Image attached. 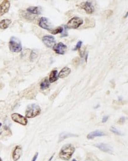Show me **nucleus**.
Here are the masks:
<instances>
[{
	"instance_id": "nucleus-1",
	"label": "nucleus",
	"mask_w": 128,
	"mask_h": 161,
	"mask_svg": "<svg viewBox=\"0 0 128 161\" xmlns=\"http://www.w3.org/2000/svg\"><path fill=\"white\" fill-rule=\"evenodd\" d=\"M75 148L72 144H67L62 147L59 152V156L63 161H69L71 159L75 152Z\"/></svg>"
},
{
	"instance_id": "nucleus-2",
	"label": "nucleus",
	"mask_w": 128,
	"mask_h": 161,
	"mask_svg": "<svg viewBox=\"0 0 128 161\" xmlns=\"http://www.w3.org/2000/svg\"><path fill=\"white\" fill-rule=\"evenodd\" d=\"M40 107L36 104H29L26 110V118H34L41 113Z\"/></svg>"
},
{
	"instance_id": "nucleus-3",
	"label": "nucleus",
	"mask_w": 128,
	"mask_h": 161,
	"mask_svg": "<svg viewBox=\"0 0 128 161\" xmlns=\"http://www.w3.org/2000/svg\"><path fill=\"white\" fill-rule=\"evenodd\" d=\"M9 48L11 52H21L23 47L20 40L16 37H11L9 42Z\"/></svg>"
},
{
	"instance_id": "nucleus-4",
	"label": "nucleus",
	"mask_w": 128,
	"mask_h": 161,
	"mask_svg": "<svg viewBox=\"0 0 128 161\" xmlns=\"http://www.w3.org/2000/svg\"><path fill=\"white\" fill-rule=\"evenodd\" d=\"M83 23V20L82 18L78 17H74L72 18L70 21L67 23L66 27L70 29H77Z\"/></svg>"
},
{
	"instance_id": "nucleus-5",
	"label": "nucleus",
	"mask_w": 128,
	"mask_h": 161,
	"mask_svg": "<svg viewBox=\"0 0 128 161\" xmlns=\"http://www.w3.org/2000/svg\"><path fill=\"white\" fill-rule=\"evenodd\" d=\"M12 120L17 123H19L23 126H26L28 123V120L26 117L21 115L17 113H14L11 116Z\"/></svg>"
},
{
	"instance_id": "nucleus-6",
	"label": "nucleus",
	"mask_w": 128,
	"mask_h": 161,
	"mask_svg": "<svg viewBox=\"0 0 128 161\" xmlns=\"http://www.w3.org/2000/svg\"><path fill=\"white\" fill-rule=\"evenodd\" d=\"M38 25L41 28L44 30H49V31L52 30L53 26L49 20V19H48L46 17H43L40 18V19L39 20V23H38Z\"/></svg>"
},
{
	"instance_id": "nucleus-7",
	"label": "nucleus",
	"mask_w": 128,
	"mask_h": 161,
	"mask_svg": "<svg viewBox=\"0 0 128 161\" xmlns=\"http://www.w3.org/2000/svg\"><path fill=\"white\" fill-rule=\"evenodd\" d=\"M42 41L46 45V46L49 48L53 47V46L56 44L55 38L52 36H50V35H47V36L43 37L42 38Z\"/></svg>"
},
{
	"instance_id": "nucleus-8",
	"label": "nucleus",
	"mask_w": 128,
	"mask_h": 161,
	"mask_svg": "<svg viewBox=\"0 0 128 161\" xmlns=\"http://www.w3.org/2000/svg\"><path fill=\"white\" fill-rule=\"evenodd\" d=\"M53 50L58 54L63 55L64 54L67 50V46L62 42H60L59 43L56 44L53 47Z\"/></svg>"
},
{
	"instance_id": "nucleus-9",
	"label": "nucleus",
	"mask_w": 128,
	"mask_h": 161,
	"mask_svg": "<svg viewBox=\"0 0 128 161\" xmlns=\"http://www.w3.org/2000/svg\"><path fill=\"white\" fill-rule=\"evenodd\" d=\"M80 7H81L82 8H83L84 10L86 12V13H87V14H91L93 13L94 11H95V8H94L93 5L89 1L82 3L80 4Z\"/></svg>"
},
{
	"instance_id": "nucleus-10",
	"label": "nucleus",
	"mask_w": 128,
	"mask_h": 161,
	"mask_svg": "<svg viewBox=\"0 0 128 161\" xmlns=\"http://www.w3.org/2000/svg\"><path fill=\"white\" fill-rule=\"evenodd\" d=\"M10 8V2L5 0L0 4V17L7 13Z\"/></svg>"
},
{
	"instance_id": "nucleus-11",
	"label": "nucleus",
	"mask_w": 128,
	"mask_h": 161,
	"mask_svg": "<svg viewBox=\"0 0 128 161\" xmlns=\"http://www.w3.org/2000/svg\"><path fill=\"white\" fill-rule=\"evenodd\" d=\"M22 153H23V149H22V147L21 146H16L14 149V151L13 152V159L14 161H17L21 158V156L22 155Z\"/></svg>"
},
{
	"instance_id": "nucleus-12",
	"label": "nucleus",
	"mask_w": 128,
	"mask_h": 161,
	"mask_svg": "<svg viewBox=\"0 0 128 161\" xmlns=\"http://www.w3.org/2000/svg\"><path fill=\"white\" fill-rule=\"evenodd\" d=\"M105 135L106 134L103 132H101L100 130H95V131H93L92 132H90V133H89L87 135V139H92L96 137H101V136H103Z\"/></svg>"
},
{
	"instance_id": "nucleus-13",
	"label": "nucleus",
	"mask_w": 128,
	"mask_h": 161,
	"mask_svg": "<svg viewBox=\"0 0 128 161\" xmlns=\"http://www.w3.org/2000/svg\"><path fill=\"white\" fill-rule=\"evenodd\" d=\"M95 146L98 149H99L100 151H103L104 152H110L112 151V148H110V146L103 143H97Z\"/></svg>"
},
{
	"instance_id": "nucleus-14",
	"label": "nucleus",
	"mask_w": 128,
	"mask_h": 161,
	"mask_svg": "<svg viewBox=\"0 0 128 161\" xmlns=\"http://www.w3.org/2000/svg\"><path fill=\"white\" fill-rule=\"evenodd\" d=\"M71 73V69L70 68L65 67L62 68L61 71L58 75V77L60 78H65L67 77Z\"/></svg>"
},
{
	"instance_id": "nucleus-15",
	"label": "nucleus",
	"mask_w": 128,
	"mask_h": 161,
	"mask_svg": "<svg viewBox=\"0 0 128 161\" xmlns=\"http://www.w3.org/2000/svg\"><path fill=\"white\" fill-rule=\"evenodd\" d=\"M10 19H4L0 21V28L2 30L7 29L11 23Z\"/></svg>"
},
{
	"instance_id": "nucleus-16",
	"label": "nucleus",
	"mask_w": 128,
	"mask_h": 161,
	"mask_svg": "<svg viewBox=\"0 0 128 161\" xmlns=\"http://www.w3.org/2000/svg\"><path fill=\"white\" fill-rule=\"evenodd\" d=\"M27 11L32 14L38 15L40 13V7H30L27 9Z\"/></svg>"
},
{
	"instance_id": "nucleus-17",
	"label": "nucleus",
	"mask_w": 128,
	"mask_h": 161,
	"mask_svg": "<svg viewBox=\"0 0 128 161\" xmlns=\"http://www.w3.org/2000/svg\"><path fill=\"white\" fill-rule=\"evenodd\" d=\"M57 73L58 72H57V70H53L51 71L50 76H49V80L50 83H54L58 80L59 77L57 76Z\"/></svg>"
},
{
	"instance_id": "nucleus-18",
	"label": "nucleus",
	"mask_w": 128,
	"mask_h": 161,
	"mask_svg": "<svg viewBox=\"0 0 128 161\" xmlns=\"http://www.w3.org/2000/svg\"><path fill=\"white\" fill-rule=\"evenodd\" d=\"M50 83L49 80L47 78H44L40 83V88L42 90H46L50 87Z\"/></svg>"
},
{
	"instance_id": "nucleus-19",
	"label": "nucleus",
	"mask_w": 128,
	"mask_h": 161,
	"mask_svg": "<svg viewBox=\"0 0 128 161\" xmlns=\"http://www.w3.org/2000/svg\"><path fill=\"white\" fill-rule=\"evenodd\" d=\"M95 25V21L93 18H86V24L83 26V28H90L93 27Z\"/></svg>"
},
{
	"instance_id": "nucleus-20",
	"label": "nucleus",
	"mask_w": 128,
	"mask_h": 161,
	"mask_svg": "<svg viewBox=\"0 0 128 161\" xmlns=\"http://www.w3.org/2000/svg\"><path fill=\"white\" fill-rule=\"evenodd\" d=\"M73 136H77V135H73L70 133H62L60 135V140L59 141L61 142L62 140H64L67 138H70V137H73Z\"/></svg>"
},
{
	"instance_id": "nucleus-21",
	"label": "nucleus",
	"mask_w": 128,
	"mask_h": 161,
	"mask_svg": "<svg viewBox=\"0 0 128 161\" xmlns=\"http://www.w3.org/2000/svg\"><path fill=\"white\" fill-rule=\"evenodd\" d=\"M49 31L52 34L55 35V34H57L59 33H62V32L63 31V28L62 27H57L56 28L52 29Z\"/></svg>"
},
{
	"instance_id": "nucleus-22",
	"label": "nucleus",
	"mask_w": 128,
	"mask_h": 161,
	"mask_svg": "<svg viewBox=\"0 0 128 161\" xmlns=\"http://www.w3.org/2000/svg\"><path fill=\"white\" fill-rule=\"evenodd\" d=\"M110 131H111L112 132H113V133H115V134H116V135H122L120 131H119L116 128H115V127H113V126L110 128Z\"/></svg>"
},
{
	"instance_id": "nucleus-23",
	"label": "nucleus",
	"mask_w": 128,
	"mask_h": 161,
	"mask_svg": "<svg viewBox=\"0 0 128 161\" xmlns=\"http://www.w3.org/2000/svg\"><path fill=\"white\" fill-rule=\"evenodd\" d=\"M82 43H82V41H79V42H78L77 43V44H76V46H75L74 48L73 49V51L80 50V48L82 47Z\"/></svg>"
},
{
	"instance_id": "nucleus-24",
	"label": "nucleus",
	"mask_w": 128,
	"mask_h": 161,
	"mask_svg": "<svg viewBox=\"0 0 128 161\" xmlns=\"http://www.w3.org/2000/svg\"><path fill=\"white\" fill-rule=\"evenodd\" d=\"M79 58L78 57L75 58L73 60V63L74 66H77L79 64Z\"/></svg>"
},
{
	"instance_id": "nucleus-25",
	"label": "nucleus",
	"mask_w": 128,
	"mask_h": 161,
	"mask_svg": "<svg viewBox=\"0 0 128 161\" xmlns=\"http://www.w3.org/2000/svg\"><path fill=\"white\" fill-rule=\"evenodd\" d=\"M126 118H125V117H122V118H120V119L119 120V121H118V123H119V124H122V123H124V122H125V120H126Z\"/></svg>"
},
{
	"instance_id": "nucleus-26",
	"label": "nucleus",
	"mask_w": 128,
	"mask_h": 161,
	"mask_svg": "<svg viewBox=\"0 0 128 161\" xmlns=\"http://www.w3.org/2000/svg\"><path fill=\"white\" fill-rule=\"evenodd\" d=\"M108 119H109V116H105L102 119V123H105L108 121Z\"/></svg>"
},
{
	"instance_id": "nucleus-27",
	"label": "nucleus",
	"mask_w": 128,
	"mask_h": 161,
	"mask_svg": "<svg viewBox=\"0 0 128 161\" xmlns=\"http://www.w3.org/2000/svg\"><path fill=\"white\" fill-rule=\"evenodd\" d=\"M38 152H37L36 154L34 155V156H33V158L32 161H36L37 159V158H38Z\"/></svg>"
},
{
	"instance_id": "nucleus-28",
	"label": "nucleus",
	"mask_w": 128,
	"mask_h": 161,
	"mask_svg": "<svg viewBox=\"0 0 128 161\" xmlns=\"http://www.w3.org/2000/svg\"><path fill=\"white\" fill-rule=\"evenodd\" d=\"M54 154H53L52 156H51V158H50V159L48 161H51V160H52V159H53V156H54Z\"/></svg>"
},
{
	"instance_id": "nucleus-29",
	"label": "nucleus",
	"mask_w": 128,
	"mask_h": 161,
	"mask_svg": "<svg viewBox=\"0 0 128 161\" xmlns=\"http://www.w3.org/2000/svg\"><path fill=\"white\" fill-rule=\"evenodd\" d=\"M1 126H2V123H0V128L1 127ZM1 132H0V135H1Z\"/></svg>"
},
{
	"instance_id": "nucleus-30",
	"label": "nucleus",
	"mask_w": 128,
	"mask_h": 161,
	"mask_svg": "<svg viewBox=\"0 0 128 161\" xmlns=\"http://www.w3.org/2000/svg\"><path fill=\"white\" fill-rule=\"evenodd\" d=\"M72 161H77V160H76V159H73Z\"/></svg>"
},
{
	"instance_id": "nucleus-31",
	"label": "nucleus",
	"mask_w": 128,
	"mask_h": 161,
	"mask_svg": "<svg viewBox=\"0 0 128 161\" xmlns=\"http://www.w3.org/2000/svg\"><path fill=\"white\" fill-rule=\"evenodd\" d=\"M0 161H3V160H2V159L1 158V157H0Z\"/></svg>"
}]
</instances>
